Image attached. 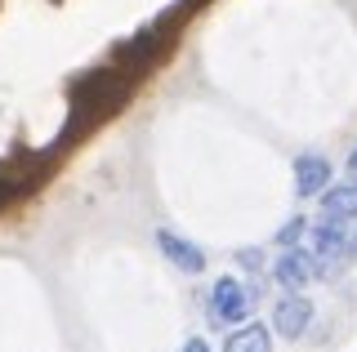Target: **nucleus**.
Instances as JSON below:
<instances>
[{
	"label": "nucleus",
	"mask_w": 357,
	"mask_h": 352,
	"mask_svg": "<svg viewBox=\"0 0 357 352\" xmlns=\"http://www.w3.org/2000/svg\"><path fill=\"white\" fill-rule=\"evenodd\" d=\"M299 237H304V218H286V227L277 232V246H299Z\"/></svg>",
	"instance_id": "obj_9"
},
{
	"label": "nucleus",
	"mask_w": 357,
	"mask_h": 352,
	"mask_svg": "<svg viewBox=\"0 0 357 352\" xmlns=\"http://www.w3.org/2000/svg\"><path fill=\"white\" fill-rule=\"evenodd\" d=\"M340 259H357V227L349 223V237H344V250H340Z\"/></svg>",
	"instance_id": "obj_10"
},
{
	"label": "nucleus",
	"mask_w": 357,
	"mask_h": 352,
	"mask_svg": "<svg viewBox=\"0 0 357 352\" xmlns=\"http://www.w3.org/2000/svg\"><path fill=\"white\" fill-rule=\"evenodd\" d=\"M331 161L321 157V152H304V157H295V192L299 196H321L331 188Z\"/></svg>",
	"instance_id": "obj_5"
},
{
	"label": "nucleus",
	"mask_w": 357,
	"mask_h": 352,
	"mask_svg": "<svg viewBox=\"0 0 357 352\" xmlns=\"http://www.w3.org/2000/svg\"><path fill=\"white\" fill-rule=\"evenodd\" d=\"M344 237H349V218H326L312 227V255L317 259H340Z\"/></svg>",
	"instance_id": "obj_8"
},
{
	"label": "nucleus",
	"mask_w": 357,
	"mask_h": 352,
	"mask_svg": "<svg viewBox=\"0 0 357 352\" xmlns=\"http://www.w3.org/2000/svg\"><path fill=\"white\" fill-rule=\"evenodd\" d=\"M250 307H255L250 285H241L237 277H219L215 290H210L206 312H210V321H219V326H241V321H250Z\"/></svg>",
	"instance_id": "obj_1"
},
{
	"label": "nucleus",
	"mask_w": 357,
	"mask_h": 352,
	"mask_svg": "<svg viewBox=\"0 0 357 352\" xmlns=\"http://www.w3.org/2000/svg\"><path fill=\"white\" fill-rule=\"evenodd\" d=\"M344 165H349V179H357V147L349 152V161H344Z\"/></svg>",
	"instance_id": "obj_13"
},
{
	"label": "nucleus",
	"mask_w": 357,
	"mask_h": 352,
	"mask_svg": "<svg viewBox=\"0 0 357 352\" xmlns=\"http://www.w3.org/2000/svg\"><path fill=\"white\" fill-rule=\"evenodd\" d=\"M321 218H357V179L349 183H331L326 192H321Z\"/></svg>",
	"instance_id": "obj_6"
},
{
	"label": "nucleus",
	"mask_w": 357,
	"mask_h": 352,
	"mask_svg": "<svg viewBox=\"0 0 357 352\" xmlns=\"http://www.w3.org/2000/svg\"><path fill=\"white\" fill-rule=\"evenodd\" d=\"M223 352H273V326L259 321H241V330H232Z\"/></svg>",
	"instance_id": "obj_7"
},
{
	"label": "nucleus",
	"mask_w": 357,
	"mask_h": 352,
	"mask_svg": "<svg viewBox=\"0 0 357 352\" xmlns=\"http://www.w3.org/2000/svg\"><path fill=\"white\" fill-rule=\"evenodd\" d=\"M308 326H312V299H304V294H286V299H277V307H273V330H277V335L299 339Z\"/></svg>",
	"instance_id": "obj_4"
},
{
	"label": "nucleus",
	"mask_w": 357,
	"mask_h": 352,
	"mask_svg": "<svg viewBox=\"0 0 357 352\" xmlns=\"http://www.w3.org/2000/svg\"><path fill=\"white\" fill-rule=\"evenodd\" d=\"M259 250H237V263H241V268H259Z\"/></svg>",
	"instance_id": "obj_11"
},
{
	"label": "nucleus",
	"mask_w": 357,
	"mask_h": 352,
	"mask_svg": "<svg viewBox=\"0 0 357 352\" xmlns=\"http://www.w3.org/2000/svg\"><path fill=\"white\" fill-rule=\"evenodd\" d=\"M5 196H9V183H5V179H0V201H5Z\"/></svg>",
	"instance_id": "obj_14"
},
{
	"label": "nucleus",
	"mask_w": 357,
	"mask_h": 352,
	"mask_svg": "<svg viewBox=\"0 0 357 352\" xmlns=\"http://www.w3.org/2000/svg\"><path fill=\"white\" fill-rule=\"evenodd\" d=\"M183 352H210V344H206V339H188Z\"/></svg>",
	"instance_id": "obj_12"
},
{
	"label": "nucleus",
	"mask_w": 357,
	"mask_h": 352,
	"mask_svg": "<svg viewBox=\"0 0 357 352\" xmlns=\"http://www.w3.org/2000/svg\"><path fill=\"white\" fill-rule=\"evenodd\" d=\"M156 246H161V255L170 259L178 272H188V277H201V272H206V250H201L197 241H188V237L170 232V227H161V232H156Z\"/></svg>",
	"instance_id": "obj_3"
},
{
	"label": "nucleus",
	"mask_w": 357,
	"mask_h": 352,
	"mask_svg": "<svg viewBox=\"0 0 357 352\" xmlns=\"http://www.w3.org/2000/svg\"><path fill=\"white\" fill-rule=\"evenodd\" d=\"M317 272H321L317 255H312V250H299V246H286L282 259L273 263V281L282 285V290H299V285H308Z\"/></svg>",
	"instance_id": "obj_2"
}]
</instances>
